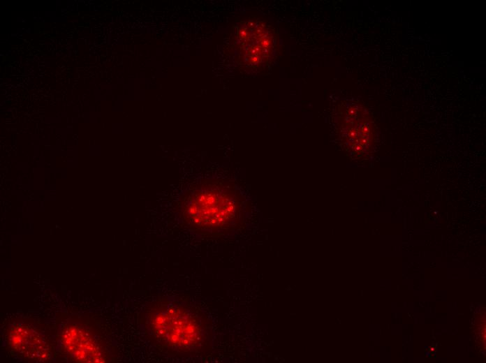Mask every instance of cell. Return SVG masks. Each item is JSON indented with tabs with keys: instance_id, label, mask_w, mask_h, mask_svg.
Segmentation results:
<instances>
[{
	"instance_id": "obj_1",
	"label": "cell",
	"mask_w": 486,
	"mask_h": 363,
	"mask_svg": "<svg viewBox=\"0 0 486 363\" xmlns=\"http://www.w3.org/2000/svg\"><path fill=\"white\" fill-rule=\"evenodd\" d=\"M238 198L228 183L205 179L193 184L179 202V214L191 229L200 232L221 230L235 215Z\"/></svg>"
},
{
	"instance_id": "obj_2",
	"label": "cell",
	"mask_w": 486,
	"mask_h": 363,
	"mask_svg": "<svg viewBox=\"0 0 486 363\" xmlns=\"http://www.w3.org/2000/svg\"><path fill=\"white\" fill-rule=\"evenodd\" d=\"M150 323L155 337L168 349H197L205 337V325L200 316L176 302L161 304L152 316Z\"/></svg>"
},
{
	"instance_id": "obj_3",
	"label": "cell",
	"mask_w": 486,
	"mask_h": 363,
	"mask_svg": "<svg viewBox=\"0 0 486 363\" xmlns=\"http://www.w3.org/2000/svg\"><path fill=\"white\" fill-rule=\"evenodd\" d=\"M237 38L240 52L251 66H257L267 61L274 51V32L263 22L249 21L241 25Z\"/></svg>"
},
{
	"instance_id": "obj_4",
	"label": "cell",
	"mask_w": 486,
	"mask_h": 363,
	"mask_svg": "<svg viewBox=\"0 0 486 363\" xmlns=\"http://www.w3.org/2000/svg\"><path fill=\"white\" fill-rule=\"evenodd\" d=\"M69 352L82 362H100L101 354L98 346L87 334L78 327H70L62 337Z\"/></svg>"
}]
</instances>
